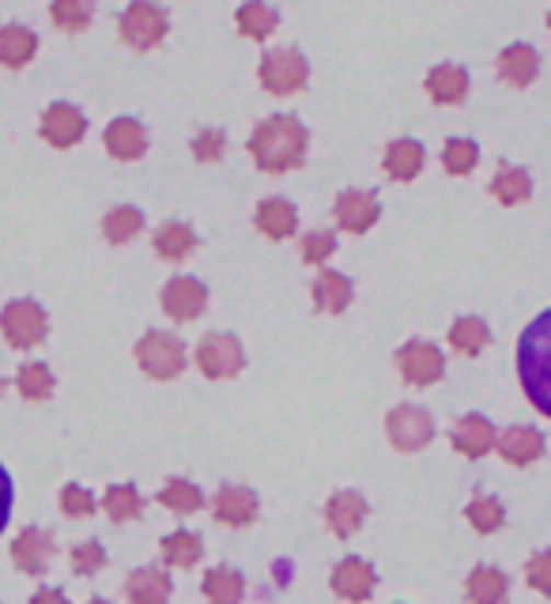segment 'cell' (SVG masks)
<instances>
[{
	"instance_id": "obj_1",
	"label": "cell",
	"mask_w": 551,
	"mask_h": 604,
	"mask_svg": "<svg viewBox=\"0 0 551 604\" xmlns=\"http://www.w3.org/2000/svg\"><path fill=\"white\" fill-rule=\"evenodd\" d=\"M310 129L295 114H273L253 129L250 156L265 174H287L307 163Z\"/></svg>"
},
{
	"instance_id": "obj_2",
	"label": "cell",
	"mask_w": 551,
	"mask_h": 604,
	"mask_svg": "<svg viewBox=\"0 0 551 604\" xmlns=\"http://www.w3.org/2000/svg\"><path fill=\"white\" fill-rule=\"evenodd\" d=\"M517 374L525 397L551 420V310L529 321L517 340Z\"/></svg>"
},
{
	"instance_id": "obj_3",
	"label": "cell",
	"mask_w": 551,
	"mask_h": 604,
	"mask_svg": "<svg viewBox=\"0 0 551 604\" xmlns=\"http://www.w3.org/2000/svg\"><path fill=\"white\" fill-rule=\"evenodd\" d=\"M261 88L268 91V95H299L302 88L310 83V65L307 57H302V49L295 46H276L268 49L265 57H261Z\"/></svg>"
},
{
	"instance_id": "obj_4",
	"label": "cell",
	"mask_w": 551,
	"mask_h": 604,
	"mask_svg": "<svg viewBox=\"0 0 551 604\" xmlns=\"http://www.w3.org/2000/svg\"><path fill=\"white\" fill-rule=\"evenodd\" d=\"M117 31L133 49H156L171 31V15L156 0H133L122 12V20H117Z\"/></svg>"
},
{
	"instance_id": "obj_5",
	"label": "cell",
	"mask_w": 551,
	"mask_h": 604,
	"mask_svg": "<svg viewBox=\"0 0 551 604\" xmlns=\"http://www.w3.org/2000/svg\"><path fill=\"white\" fill-rule=\"evenodd\" d=\"M0 333H4V340L12 347L27 352V347H38L42 340H46L49 318H46V310H42L38 303L15 299V303H8L4 310H0Z\"/></svg>"
},
{
	"instance_id": "obj_6",
	"label": "cell",
	"mask_w": 551,
	"mask_h": 604,
	"mask_svg": "<svg viewBox=\"0 0 551 604\" xmlns=\"http://www.w3.org/2000/svg\"><path fill=\"white\" fill-rule=\"evenodd\" d=\"M137 363L144 367V374H151V378L171 381L185 371V344L174 333L151 329V333L140 337V344H137Z\"/></svg>"
},
{
	"instance_id": "obj_7",
	"label": "cell",
	"mask_w": 551,
	"mask_h": 604,
	"mask_svg": "<svg viewBox=\"0 0 551 604\" xmlns=\"http://www.w3.org/2000/svg\"><path fill=\"white\" fill-rule=\"evenodd\" d=\"M197 367L205 378H234L242 367H245V352H242V344H239V337H231V333H208L205 340L197 344Z\"/></svg>"
},
{
	"instance_id": "obj_8",
	"label": "cell",
	"mask_w": 551,
	"mask_h": 604,
	"mask_svg": "<svg viewBox=\"0 0 551 604\" xmlns=\"http://www.w3.org/2000/svg\"><path fill=\"white\" fill-rule=\"evenodd\" d=\"M386 431L397 449L415 454V449H423L431 438H435V420H431V412L420 404H397L386 420Z\"/></svg>"
},
{
	"instance_id": "obj_9",
	"label": "cell",
	"mask_w": 551,
	"mask_h": 604,
	"mask_svg": "<svg viewBox=\"0 0 551 604\" xmlns=\"http://www.w3.org/2000/svg\"><path fill=\"white\" fill-rule=\"evenodd\" d=\"M397 367H401V378L412 381V386H435L446 374V360L431 340H409L397 352Z\"/></svg>"
},
{
	"instance_id": "obj_10",
	"label": "cell",
	"mask_w": 551,
	"mask_h": 604,
	"mask_svg": "<svg viewBox=\"0 0 551 604\" xmlns=\"http://www.w3.org/2000/svg\"><path fill=\"white\" fill-rule=\"evenodd\" d=\"M38 133L42 140L54 144V148H76V144L83 140V133H88V122H83V114L72 102H54V106H46V114H42Z\"/></svg>"
},
{
	"instance_id": "obj_11",
	"label": "cell",
	"mask_w": 551,
	"mask_h": 604,
	"mask_svg": "<svg viewBox=\"0 0 551 604\" xmlns=\"http://www.w3.org/2000/svg\"><path fill=\"white\" fill-rule=\"evenodd\" d=\"M333 216L347 235H367L370 227L378 224L381 204L375 193H367V190H344L333 204Z\"/></svg>"
},
{
	"instance_id": "obj_12",
	"label": "cell",
	"mask_w": 551,
	"mask_h": 604,
	"mask_svg": "<svg viewBox=\"0 0 551 604\" xmlns=\"http://www.w3.org/2000/svg\"><path fill=\"white\" fill-rule=\"evenodd\" d=\"M208 306V287L193 276H174L171 284L163 287V310L171 314L174 321H193L200 318Z\"/></svg>"
},
{
	"instance_id": "obj_13",
	"label": "cell",
	"mask_w": 551,
	"mask_h": 604,
	"mask_svg": "<svg viewBox=\"0 0 551 604\" xmlns=\"http://www.w3.org/2000/svg\"><path fill=\"white\" fill-rule=\"evenodd\" d=\"M54 559V537L46 529H23L20 537L12 540V563L20 567L23 574L42 578Z\"/></svg>"
},
{
	"instance_id": "obj_14",
	"label": "cell",
	"mask_w": 551,
	"mask_h": 604,
	"mask_svg": "<svg viewBox=\"0 0 551 604\" xmlns=\"http://www.w3.org/2000/svg\"><path fill=\"white\" fill-rule=\"evenodd\" d=\"M375 582L378 578H375V571H370V563H363V559H355V556H347L333 567V593L336 597H344L347 604L370 601Z\"/></svg>"
},
{
	"instance_id": "obj_15",
	"label": "cell",
	"mask_w": 551,
	"mask_h": 604,
	"mask_svg": "<svg viewBox=\"0 0 551 604\" xmlns=\"http://www.w3.org/2000/svg\"><path fill=\"white\" fill-rule=\"evenodd\" d=\"M106 151L114 159H122V163H133V159H140L144 151H148V129L137 122V117H114V122L106 125Z\"/></svg>"
},
{
	"instance_id": "obj_16",
	"label": "cell",
	"mask_w": 551,
	"mask_h": 604,
	"mask_svg": "<svg viewBox=\"0 0 551 604\" xmlns=\"http://www.w3.org/2000/svg\"><path fill=\"white\" fill-rule=\"evenodd\" d=\"M449 442H454V449L464 457H487L491 449H495V428H491L480 412H472L449 428Z\"/></svg>"
},
{
	"instance_id": "obj_17",
	"label": "cell",
	"mask_w": 551,
	"mask_h": 604,
	"mask_svg": "<svg viewBox=\"0 0 551 604\" xmlns=\"http://www.w3.org/2000/svg\"><path fill=\"white\" fill-rule=\"evenodd\" d=\"M498 76H503L510 88H529L540 76V54L529 42H514L498 54Z\"/></svg>"
},
{
	"instance_id": "obj_18",
	"label": "cell",
	"mask_w": 551,
	"mask_h": 604,
	"mask_svg": "<svg viewBox=\"0 0 551 604\" xmlns=\"http://www.w3.org/2000/svg\"><path fill=\"white\" fill-rule=\"evenodd\" d=\"M211 510H216V517L223 525H234V529H242V525H250L253 517H257V499H253L250 488L227 483V488L216 491V499H211Z\"/></svg>"
},
{
	"instance_id": "obj_19",
	"label": "cell",
	"mask_w": 551,
	"mask_h": 604,
	"mask_svg": "<svg viewBox=\"0 0 551 604\" xmlns=\"http://www.w3.org/2000/svg\"><path fill=\"white\" fill-rule=\"evenodd\" d=\"M427 95L438 102V106H457L469 95V72L461 65H435L423 80Z\"/></svg>"
},
{
	"instance_id": "obj_20",
	"label": "cell",
	"mask_w": 551,
	"mask_h": 604,
	"mask_svg": "<svg viewBox=\"0 0 551 604\" xmlns=\"http://www.w3.org/2000/svg\"><path fill=\"white\" fill-rule=\"evenodd\" d=\"M363 517H367V499H363L359 491H336L325 506V522L336 537H352V533H359Z\"/></svg>"
},
{
	"instance_id": "obj_21",
	"label": "cell",
	"mask_w": 551,
	"mask_h": 604,
	"mask_svg": "<svg viewBox=\"0 0 551 604\" xmlns=\"http://www.w3.org/2000/svg\"><path fill=\"white\" fill-rule=\"evenodd\" d=\"M495 446L510 465H532L537 457H544V435L537 428H506Z\"/></svg>"
},
{
	"instance_id": "obj_22",
	"label": "cell",
	"mask_w": 551,
	"mask_h": 604,
	"mask_svg": "<svg viewBox=\"0 0 551 604\" xmlns=\"http://www.w3.org/2000/svg\"><path fill=\"white\" fill-rule=\"evenodd\" d=\"M257 231L265 238H291L299 231V212H295L291 201L284 197H268L257 204Z\"/></svg>"
},
{
	"instance_id": "obj_23",
	"label": "cell",
	"mask_w": 551,
	"mask_h": 604,
	"mask_svg": "<svg viewBox=\"0 0 551 604\" xmlns=\"http://www.w3.org/2000/svg\"><path fill=\"white\" fill-rule=\"evenodd\" d=\"M125 597L133 604H167L171 601V578L159 571V567H140L125 582Z\"/></svg>"
},
{
	"instance_id": "obj_24",
	"label": "cell",
	"mask_w": 551,
	"mask_h": 604,
	"mask_svg": "<svg viewBox=\"0 0 551 604\" xmlns=\"http://www.w3.org/2000/svg\"><path fill=\"white\" fill-rule=\"evenodd\" d=\"M38 54V34L23 23H8L0 27V65L4 68H23Z\"/></svg>"
},
{
	"instance_id": "obj_25",
	"label": "cell",
	"mask_w": 551,
	"mask_h": 604,
	"mask_svg": "<svg viewBox=\"0 0 551 604\" xmlns=\"http://www.w3.org/2000/svg\"><path fill=\"white\" fill-rule=\"evenodd\" d=\"M234 23H239V34L250 42H265L273 38L279 27V15L276 8H268L265 0H245V4L234 12Z\"/></svg>"
},
{
	"instance_id": "obj_26",
	"label": "cell",
	"mask_w": 551,
	"mask_h": 604,
	"mask_svg": "<svg viewBox=\"0 0 551 604\" xmlns=\"http://www.w3.org/2000/svg\"><path fill=\"white\" fill-rule=\"evenodd\" d=\"M423 170V144L412 140V136H401L386 148V174L397 178V182H412Z\"/></svg>"
},
{
	"instance_id": "obj_27",
	"label": "cell",
	"mask_w": 551,
	"mask_h": 604,
	"mask_svg": "<svg viewBox=\"0 0 551 604\" xmlns=\"http://www.w3.org/2000/svg\"><path fill=\"white\" fill-rule=\"evenodd\" d=\"M510 597V578L498 567H477L469 578V601L472 604H506Z\"/></svg>"
},
{
	"instance_id": "obj_28",
	"label": "cell",
	"mask_w": 551,
	"mask_h": 604,
	"mask_svg": "<svg viewBox=\"0 0 551 604\" xmlns=\"http://www.w3.org/2000/svg\"><path fill=\"white\" fill-rule=\"evenodd\" d=\"M313 303H318L325 314H344L347 306H352V280L333 269H325L318 276V284H313Z\"/></svg>"
},
{
	"instance_id": "obj_29",
	"label": "cell",
	"mask_w": 551,
	"mask_h": 604,
	"mask_svg": "<svg viewBox=\"0 0 551 604\" xmlns=\"http://www.w3.org/2000/svg\"><path fill=\"white\" fill-rule=\"evenodd\" d=\"M487 190L498 204H510L514 208V204L532 197V178H529V170H521V167H498V174L491 178Z\"/></svg>"
},
{
	"instance_id": "obj_30",
	"label": "cell",
	"mask_w": 551,
	"mask_h": 604,
	"mask_svg": "<svg viewBox=\"0 0 551 604\" xmlns=\"http://www.w3.org/2000/svg\"><path fill=\"white\" fill-rule=\"evenodd\" d=\"M159 551H163V563L167 567H177V571H190V567H197L200 563V537L197 533H190V529H177L171 533L163 544H159Z\"/></svg>"
},
{
	"instance_id": "obj_31",
	"label": "cell",
	"mask_w": 551,
	"mask_h": 604,
	"mask_svg": "<svg viewBox=\"0 0 551 604\" xmlns=\"http://www.w3.org/2000/svg\"><path fill=\"white\" fill-rule=\"evenodd\" d=\"M491 344V329H487V321L483 318H457L454 321V329H449V347L454 352H461V355H480L483 347Z\"/></svg>"
},
{
	"instance_id": "obj_32",
	"label": "cell",
	"mask_w": 551,
	"mask_h": 604,
	"mask_svg": "<svg viewBox=\"0 0 551 604\" xmlns=\"http://www.w3.org/2000/svg\"><path fill=\"white\" fill-rule=\"evenodd\" d=\"M193 246H197V238H193V227L177 224V219H171V224H163L156 231V253L163 261H185L193 253Z\"/></svg>"
},
{
	"instance_id": "obj_33",
	"label": "cell",
	"mask_w": 551,
	"mask_h": 604,
	"mask_svg": "<svg viewBox=\"0 0 551 604\" xmlns=\"http://www.w3.org/2000/svg\"><path fill=\"white\" fill-rule=\"evenodd\" d=\"M242 593H245V582L239 571H231V567H211L205 574L208 604H242Z\"/></svg>"
},
{
	"instance_id": "obj_34",
	"label": "cell",
	"mask_w": 551,
	"mask_h": 604,
	"mask_svg": "<svg viewBox=\"0 0 551 604\" xmlns=\"http://www.w3.org/2000/svg\"><path fill=\"white\" fill-rule=\"evenodd\" d=\"M144 231V216L140 208H133V204H117V208L106 212L103 219V235L110 246H125L129 238H137Z\"/></svg>"
},
{
	"instance_id": "obj_35",
	"label": "cell",
	"mask_w": 551,
	"mask_h": 604,
	"mask_svg": "<svg viewBox=\"0 0 551 604\" xmlns=\"http://www.w3.org/2000/svg\"><path fill=\"white\" fill-rule=\"evenodd\" d=\"M49 20H54V27L61 31H88L91 20H95V4L91 0H54L49 4Z\"/></svg>"
},
{
	"instance_id": "obj_36",
	"label": "cell",
	"mask_w": 551,
	"mask_h": 604,
	"mask_svg": "<svg viewBox=\"0 0 551 604\" xmlns=\"http://www.w3.org/2000/svg\"><path fill=\"white\" fill-rule=\"evenodd\" d=\"M103 510L114 522H133V517L144 514V499L137 488H129V483H117V488H110L103 495Z\"/></svg>"
},
{
	"instance_id": "obj_37",
	"label": "cell",
	"mask_w": 551,
	"mask_h": 604,
	"mask_svg": "<svg viewBox=\"0 0 551 604\" xmlns=\"http://www.w3.org/2000/svg\"><path fill=\"white\" fill-rule=\"evenodd\" d=\"M159 503L174 510V514H193V510L205 506V495H200V488L190 480H167V488L159 491Z\"/></svg>"
},
{
	"instance_id": "obj_38",
	"label": "cell",
	"mask_w": 551,
	"mask_h": 604,
	"mask_svg": "<svg viewBox=\"0 0 551 604\" xmlns=\"http://www.w3.org/2000/svg\"><path fill=\"white\" fill-rule=\"evenodd\" d=\"M15 389H20L27 401H46L54 394V374H49L46 363H27L15 374Z\"/></svg>"
},
{
	"instance_id": "obj_39",
	"label": "cell",
	"mask_w": 551,
	"mask_h": 604,
	"mask_svg": "<svg viewBox=\"0 0 551 604\" xmlns=\"http://www.w3.org/2000/svg\"><path fill=\"white\" fill-rule=\"evenodd\" d=\"M464 517L472 522V529L487 537V533H498V529H503V517H506V514H503V503H498V499L477 495V499L469 503V510H464Z\"/></svg>"
},
{
	"instance_id": "obj_40",
	"label": "cell",
	"mask_w": 551,
	"mask_h": 604,
	"mask_svg": "<svg viewBox=\"0 0 551 604\" xmlns=\"http://www.w3.org/2000/svg\"><path fill=\"white\" fill-rule=\"evenodd\" d=\"M443 163L449 174H472L480 163V148H477V140H461V136H454V140L446 144V151H443Z\"/></svg>"
},
{
	"instance_id": "obj_41",
	"label": "cell",
	"mask_w": 551,
	"mask_h": 604,
	"mask_svg": "<svg viewBox=\"0 0 551 604\" xmlns=\"http://www.w3.org/2000/svg\"><path fill=\"white\" fill-rule=\"evenodd\" d=\"M106 567V548L99 540H88V544H76L72 548V571L80 578H91Z\"/></svg>"
},
{
	"instance_id": "obj_42",
	"label": "cell",
	"mask_w": 551,
	"mask_h": 604,
	"mask_svg": "<svg viewBox=\"0 0 551 604\" xmlns=\"http://www.w3.org/2000/svg\"><path fill=\"white\" fill-rule=\"evenodd\" d=\"M336 253V235L333 231H310L302 235V261L307 265H321Z\"/></svg>"
},
{
	"instance_id": "obj_43",
	"label": "cell",
	"mask_w": 551,
	"mask_h": 604,
	"mask_svg": "<svg viewBox=\"0 0 551 604\" xmlns=\"http://www.w3.org/2000/svg\"><path fill=\"white\" fill-rule=\"evenodd\" d=\"M95 495H91L88 488H76V483H69V488L61 491V510L69 517H91L95 514Z\"/></svg>"
},
{
	"instance_id": "obj_44",
	"label": "cell",
	"mask_w": 551,
	"mask_h": 604,
	"mask_svg": "<svg viewBox=\"0 0 551 604\" xmlns=\"http://www.w3.org/2000/svg\"><path fill=\"white\" fill-rule=\"evenodd\" d=\"M223 148H227V136L219 129H200L193 136V156H197L200 163H216V159L223 156Z\"/></svg>"
},
{
	"instance_id": "obj_45",
	"label": "cell",
	"mask_w": 551,
	"mask_h": 604,
	"mask_svg": "<svg viewBox=\"0 0 551 604\" xmlns=\"http://www.w3.org/2000/svg\"><path fill=\"white\" fill-rule=\"evenodd\" d=\"M525 582H529L537 593H551V551H540V556L529 559V567H525Z\"/></svg>"
},
{
	"instance_id": "obj_46",
	"label": "cell",
	"mask_w": 551,
	"mask_h": 604,
	"mask_svg": "<svg viewBox=\"0 0 551 604\" xmlns=\"http://www.w3.org/2000/svg\"><path fill=\"white\" fill-rule=\"evenodd\" d=\"M12 499H15V491H12V476H8V469H4V465H0V533H4L8 517H12Z\"/></svg>"
},
{
	"instance_id": "obj_47",
	"label": "cell",
	"mask_w": 551,
	"mask_h": 604,
	"mask_svg": "<svg viewBox=\"0 0 551 604\" xmlns=\"http://www.w3.org/2000/svg\"><path fill=\"white\" fill-rule=\"evenodd\" d=\"M31 604H69V597H65L61 590H38L35 597H31Z\"/></svg>"
},
{
	"instance_id": "obj_48",
	"label": "cell",
	"mask_w": 551,
	"mask_h": 604,
	"mask_svg": "<svg viewBox=\"0 0 551 604\" xmlns=\"http://www.w3.org/2000/svg\"><path fill=\"white\" fill-rule=\"evenodd\" d=\"M4 386H8V381H4V378H0V394H4Z\"/></svg>"
},
{
	"instance_id": "obj_49",
	"label": "cell",
	"mask_w": 551,
	"mask_h": 604,
	"mask_svg": "<svg viewBox=\"0 0 551 604\" xmlns=\"http://www.w3.org/2000/svg\"><path fill=\"white\" fill-rule=\"evenodd\" d=\"M548 31H551V12H548Z\"/></svg>"
},
{
	"instance_id": "obj_50",
	"label": "cell",
	"mask_w": 551,
	"mask_h": 604,
	"mask_svg": "<svg viewBox=\"0 0 551 604\" xmlns=\"http://www.w3.org/2000/svg\"><path fill=\"white\" fill-rule=\"evenodd\" d=\"M91 604H110V601H91Z\"/></svg>"
}]
</instances>
